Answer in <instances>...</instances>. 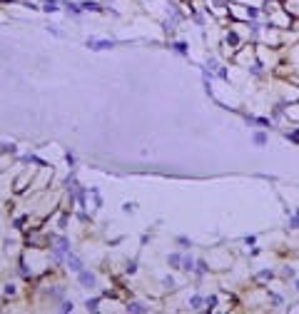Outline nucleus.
<instances>
[{
	"label": "nucleus",
	"instance_id": "1",
	"mask_svg": "<svg viewBox=\"0 0 299 314\" xmlns=\"http://www.w3.org/2000/svg\"><path fill=\"white\" fill-rule=\"evenodd\" d=\"M88 48H90V50H110V48H112V40H97V37H90V40H88Z\"/></svg>",
	"mask_w": 299,
	"mask_h": 314
},
{
	"label": "nucleus",
	"instance_id": "2",
	"mask_svg": "<svg viewBox=\"0 0 299 314\" xmlns=\"http://www.w3.org/2000/svg\"><path fill=\"white\" fill-rule=\"evenodd\" d=\"M67 267H70L72 272H83V262H80L78 257H72V254H67Z\"/></svg>",
	"mask_w": 299,
	"mask_h": 314
},
{
	"label": "nucleus",
	"instance_id": "3",
	"mask_svg": "<svg viewBox=\"0 0 299 314\" xmlns=\"http://www.w3.org/2000/svg\"><path fill=\"white\" fill-rule=\"evenodd\" d=\"M80 280H83V287H95V277L90 272H80Z\"/></svg>",
	"mask_w": 299,
	"mask_h": 314
},
{
	"label": "nucleus",
	"instance_id": "4",
	"mask_svg": "<svg viewBox=\"0 0 299 314\" xmlns=\"http://www.w3.org/2000/svg\"><path fill=\"white\" fill-rule=\"evenodd\" d=\"M252 140H254V142H257V145L262 147V145L267 142V135H265V132H254V135H252Z\"/></svg>",
	"mask_w": 299,
	"mask_h": 314
},
{
	"label": "nucleus",
	"instance_id": "5",
	"mask_svg": "<svg viewBox=\"0 0 299 314\" xmlns=\"http://www.w3.org/2000/svg\"><path fill=\"white\" fill-rule=\"evenodd\" d=\"M227 43H232V48H239V37H237L235 32H230V35H227Z\"/></svg>",
	"mask_w": 299,
	"mask_h": 314
},
{
	"label": "nucleus",
	"instance_id": "6",
	"mask_svg": "<svg viewBox=\"0 0 299 314\" xmlns=\"http://www.w3.org/2000/svg\"><path fill=\"white\" fill-rule=\"evenodd\" d=\"M284 135H287V140H292V142L299 145V130H292V132H284Z\"/></svg>",
	"mask_w": 299,
	"mask_h": 314
},
{
	"label": "nucleus",
	"instance_id": "7",
	"mask_svg": "<svg viewBox=\"0 0 299 314\" xmlns=\"http://www.w3.org/2000/svg\"><path fill=\"white\" fill-rule=\"evenodd\" d=\"M182 267H184L187 272H192V269H195V262H192V257H184V264H182Z\"/></svg>",
	"mask_w": 299,
	"mask_h": 314
},
{
	"label": "nucleus",
	"instance_id": "8",
	"mask_svg": "<svg viewBox=\"0 0 299 314\" xmlns=\"http://www.w3.org/2000/svg\"><path fill=\"white\" fill-rule=\"evenodd\" d=\"M43 8H45V10H58L55 0H45V3H43Z\"/></svg>",
	"mask_w": 299,
	"mask_h": 314
},
{
	"label": "nucleus",
	"instance_id": "9",
	"mask_svg": "<svg viewBox=\"0 0 299 314\" xmlns=\"http://www.w3.org/2000/svg\"><path fill=\"white\" fill-rule=\"evenodd\" d=\"M200 304H202L200 297H192V299H190V307H192V309H200Z\"/></svg>",
	"mask_w": 299,
	"mask_h": 314
},
{
	"label": "nucleus",
	"instance_id": "10",
	"mask_svg": "<svg viewBox=\"0 0 299 314\" xmlns=\"http://www.w3.org/2000/svg\"><path fill=\"white\" fill-rule=\"evenodd\" d=\"M130 312H147V309H145L142 304H137V302H135V304H130Z\"/></svg>",
	"mask_w": 299,
	"mask_h": 314
},
{
	"label": "nucleus",
	"instance_id": "11",
	"mask_svg": "<svg viewBox=\"0 0 299 314\" xmlns=\"http://www.w3.org/2000/svg\"><path fill=\"white\" fill-rule=\"evenodd\" d=\"M214 304H217V297H209L207 299V309H214Z\"/></svg>",
	"mask_w": 299,
	"mask_h": 314
},
{
	"label": "nucleus",
	"instance_id": "12",
	"mask_svg": "<svg viewBox=\"0 0 299 314\" xmlns=\"http://www.w3.org/2000/svg\"><path fill=\"white\" fill-rule=\"evenodd\" d=\"M177 262H179V254H172V257H170V264L177 267Z\"/></svg>",
	"mask_w": 299,
	"mask_h": 314
}]
</instances>
